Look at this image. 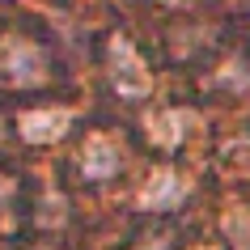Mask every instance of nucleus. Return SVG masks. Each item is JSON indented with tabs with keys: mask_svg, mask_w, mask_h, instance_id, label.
Instances as JSON below:
<instances>
[{
	"mask_svg": "<svg viewBox=\"0 0 250 250\" xmlns=\"http://www.w3.org/2000/svg\"><path fill=\"white\" fill-rule=\"evenodd\" d=\"M0 89L17 98H42V93L68 89V64L60 55L55 34L34 21L0 30Z\"/></svg>",
	"mask_w": 250,
	"mask_h": 250,
	"instance_id": "f257e3e1",
	"label": "nucleus"
},
{
	"mask_svg": "<svg viewBox=\"0 0 250 250\" xmlns=\"http://www.w3.org/2000/svg\"><path fill=\"white\" fill-rule=\"evenodd\" d=\"M72 140V157H68V187H85V191H98V187L119 183L127 166H132V148H136V132L123 127L119 119L110 115H93L81 119L77 132L68 136Z\"/></svg>",
	"mask_w": 250,
	"mask_h": 250,
	"instance_id": "f03ea898",
	"label": "nucleus"
},
{
	"mask_svg": "<svg viewBox=\"0 0 250 250\" xmlns=\"http://www.w3.org/2000/svg\"><path fill=\"white\" fill-rule=\"evenodd\" d=\"M93 64L102 72L106 93L119 106H145L157 89V68L161 55L145 39H136L127 30H106L102 39H93Z\"/></svg>",
	"mask_w": 250,
	"mask_h": 250,
	"instance_id": "7ed1b4c3",
	"label": "nucleus"
},
{
	"mask_svg": "<svg viewBox=\"0 0 250 250\" xmlns=\"http://www.w3.org/2000/svg\"><path fill=\"white\" fill-rule=\"evenodd\" d=\"M81 115H72L60 93H42V98H17V106L9 110V127H13V145L26 148H47L60 145L77 132Z\"/></svg>",
	"mask_w": 250,
	"mask_h": 250,
	"instance_id": "20e7f679",
	"label": "nucleus"
},
{
	"mask_svg": "<svg viewBox=\"0 0 250 250\" xmlns=\"http://www.w3.org/2000/svg\"><path fill=\"white\" fill-rule=\"evenodd\" d=\"M191 237L183 212H136L132 225L119 233L115 250H178Z\"/></svg>",
	"mask_w": 250,
	"mask_h": 250,
	"instance_id": "39448f33",
	"label": "nucleus"
},
{
	"mask_svg": "<svg viewBox=\"0 0 250 250\" xmlns=\"http://www.w3.org/2000/svg\"><path fill=\"white\" fill-rule=\"evenodd\" d=\"M9 145H13V127H9V110L0 106V157L9 153Z\"/></svg>",
	"mask_w": 250,
	"mask_h": 250,
	"instance_id": "423d86ee",
	"label": "nucleus"
},
{
	"mask_svg": "<svg viewBox=\"0 0 250 250\" xmlns=\"http://www.w3.org/2000/svg\"><path fill=\"white\" fill-rule=\"evenodd\" d=\"M157 9H170V13H187V9H199L204 0H153Z\"/></svg>",
	"mask_w": 250,
	"mask_h": 250,
	"instance_id": "0eeeda50",
	"label": "nucleus"
},
{
	"mask_svg": "<svg viewBox=\"0 0 250 250\" xmlns=\"http://www.w3.org/2000/svg\"><path fill=\"white\" fill-rule=\"evenodd\" d=\"M246 51H250V42H246Z\"/></svg>",
	"mask_w": 250,
	"mask_h": 250,
	"instance_id": "6e6552de",
	"label": "nucleus"
}]
</instances>
